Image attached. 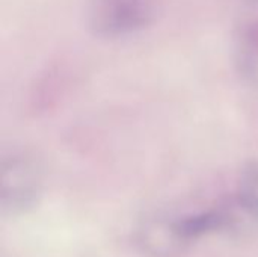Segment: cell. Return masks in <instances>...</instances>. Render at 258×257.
Wrapping results in <instances>:
<instances>
[{
  "instance_id": "1",
  "label": "cell",
  "mask_w": 258,
  "mask_h": 257,
  "mask_svg": "<svg viewBox=\"0 0 258 257\" xmlns=\"http://www.w3.org/2000/svg\"><path fill=\"white\" fill-rule=\"evenodd\" d=\"M157 15V0H89L86 21L101 38H125L147 29Z\"/></svg>"
},
{
  "instance_id": "2",
  "label": "cell",
  "mask_w": 258,
  "mask_h": 257,
  "mask_svg": "<svg viewBox=\"0 0 258 257\" xmlns=\"http://www.w3.org/2000/svg\"><path fill=\"white\" fill-rule=\"evenodd\" d=\"M3 201L12 206L29 201L39 183V170L35 161L26 153H12L3 159L2 168Z\"/></svg>"
}]
</instances>
